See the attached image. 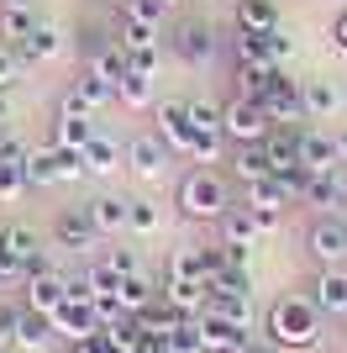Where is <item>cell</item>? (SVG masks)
I'll return each mask as SVG.
<instances>
[{
  "label": "cell",
  "mask_w": 347,
  "mask_h": 353,
  "mask_svg": "<svg viewBox=\"0 0 347 353\" xmlns=\"http://www.w3.org/2000/svg\"><path fill=\"white\" fill-rule=\"evenodd\" d=\"M269 338H274L279 348H316L321 343V306L311 295L284 290L274 306H269Z\"/></svg>",
  "instance_id": "6da1fadb"
},
{
  "label": "cell",
  "mask_w": 347,
  "mask_h": 353,
  "mask_svg": "<svg viewBox=\"0 0 347 353\" xmlns=\"http://www.w3.org/2000/svg\"><path fill=\"white\" fill-rule=\"evenodd\" d=\"M179 211H185L189 221H221V216L231 211V190H227V179H221L211 163L189 169V174L179 179Z\"/></svg>",
  "instance_id": "7a4b0ae2"
},
{
  "label": "cell",
  "mask_w": 347,
  "mask_h": 353,
  "mask_svg": "<svg viewBox=\"0 0 347 353\" xmlns=\"http://www.w3.org/2000/svg\"><path fill=\"white\" fill-rule=\"evenodd\" d=\"M269 132H274V121H269L263 101L231 95V101L221 105V137H227V143H237V148H247V143H269Z\"/></svg>",
  "instance_id": "3957f363"
},
{
  "label": "cell",
  "mask_w": 347,
  "mask_h": 353,
  "mask_svg": "<svg viewBox=\"0 0 347 353\" xmlns=\"http://www.w3.org/2000/svg\"><path fill=\"white\" fill-rule=\"evenodd\" d=\"M305 253L316 259V269H337L347 259V216L321 211V216L311 221V232H305Z\"/></svg>",
  "instance_id": "277c9868"
},
{
  "label": "cell",
  "mask_w": 347,
  "mask_h": 353,
  "mask_svg": "<svg viewBox=\"0 0 347 353\" xmlns=\"http://www.w3.org/2000/svg\"><path fill=\"white\" fill-rule=\"evenodd\" d=\"M263 111H269L274 127H305V121H311V111H305V85L289 79V69H279L269 95H263Z\"/></svg>",
  "instance_id": "5b68a950"
},
{
  "label": "cell",
  "mask_w": 347,
  "mask_h": 353,
  "mask_svg": "<svg viewBox=\"0 0 347 353\" xmlns=\"http://www.w3.org/2000/svg\"><path fill=\"white\" fill-rule=\"evenodd\" d=\"M153 132L169 143V153L195 159V127H189V101H158L153 105Z\"/></svg>",
  "instance_id": "8992f818"
},
{
  "label": "cell",
  "mask_w": 347,
  "mask_h": 353,
  "mask_svg": "<svg viewBox=\"0 0 347 353\" xmlns=\"http://www.w3.org/2000/svg\"><path fill=\"white\" fill-rule=\"evenodd\" d=\"M169 163H174V153H169V143H163L158 132H132L127 137V169L137 179H163Z\"/></svg>",
  "instance_id": "52a82bcc"
},
{
  "label": "cell",
  "mask_w": 347,
  "mask_h": 353,
  "mask_svg": "<svg viewBox=\"0 0 347 353\" xmlns=\"http://www.w3.org/2000/svg\"><path fill=\"white\" fill-rule=\"evenodd\" d=\"M189 127H195V163H216L227 137H221V105L216 101H189Z\"/></svg>",
  "instance_id": "ba28073f"
},
{
  "label": "cell",
  "mask_w": 347,
  "mask_h": 353,
  "mask_svg": "<svg viewBox=\"0 0 347 353\" xmlns=\"http://www.w3.org/2000/svg\"><path fill=\"white\" fill-rule=\"evenodd\" d=\"M95 132H101L95 111H90V105H79L74 95H63V101H58V121H53V143H58V148H85Z\"/></svg>",
  "instance_id": "9c48e42d"
},
{
  "label": "cell",
  "mask_w": 347,
  "mask_h": 353,
  "mask_svg": "<svg viewBox=\"0 0 347 353\" xmlns=\"http://www.w3.org/2000/svg\"><path fill=\"white\" fill-rule=\"evenodd\" d=\"M53 332L63 343H79V338H90V332H101V316H95V301H74V295H63L53 306Z\"/></svg>",
  "instance_id": "30bf717a"
},
{
  "label": "cell",
  "mask_w": 347,
  "mask_h": 353,
  "mask_svg": "<svg viewBox=\"0 0 347 353\" xmlns=\"http://www.w3.org/2000/svg\"><path fill=\"white\" fill-rule=\"evenodd\" d=\"M295 195H300V206H311V211H342L347 201H342V174H311V169H300L295 174Z\"/></svg>",
  "instance_id": "8fae6325"
},
{
  "label": "cell",
  "mask_w": 347,
  "mask_h": 353,
  "mask_svg": "<svg viewBox=\"0 0 347 353\" xmlns=\"http://www.w3.org/2000/svg\"><path fill=\"white\" fill-rule=\"evenodd\" d=\"M174 53H179L189 69H205V63L216 59V32L205 27V21H185V27L174 32Z\"/></svg>",
  "instance_id": "7c38bea8"
},
{
  "label": "cell",
  "mask_w": 347,
  "mask_h": 353,
  "mask_svg": "<svg viewBox=\"0 0 347 353\" xmlns=\"http://www.w3.org/2000/svg\"><path fill=\"white\" fill-rule=\"evenodd\" d=\"M300 163L311 174H332L342 153H337V137L332 132H316V127H300Z\"/></svg>",
  "instance_id": "4fadbf2b"
},
{
  "label": "cell",
  "mask_w": 347,
  "mask_h": 353,
  "mask_svg": "<svg viewBox=\"0 0 347 353\" xmlns=\"http://www.w3.org/2000/svg\"><path fill=\"white\" fill-rule=\"evenodd\" d=\"M85 69L101 74L105 85H121V79H127V53H121V43H116V37H95V43L85 48Z\"/></svg>",
  "instance_id": "5bb4252c"
},
{
  "label": "cell",
  "mask_w": 347,
  "mask_h": 353,
  "mask_svg": "<svg viewBox=\"0 0 347 353\" xmlns=\"http://www.w3.org/2000/svg\"><path fill=\"white\" fill-rule=\"evenodd\" d=\"M311 301L321 306V316H347V269H316V285H311Z\"/></svg>",
  "instance_id": "9a60e30c"
},
{
  "label": "cell",
  "mask_w": 347,
  "mask_h": 353,
  "mask_svg": "<svg viewBox=\"0 0 347 353\" xmlns=\"http://www.w3.org/2000/svg\"><path fill=\"white\" fill-rule=\"evenodd\" d=\"M58 53H63V27H53V21H37L32 37L16 43V59L21 63H53Z\"/></svg>",
  "instance_id": "2e32d148"
},
{
  "label": "cell",
  "mask_w": 347,
  "mask_h": 353,
  "mask_svg": "<svg viewBox=\"0 0 347 353\" xmlns=\"http://www.w3.org/2000/svg\"><path fill=\"white\" fill-rule=\"evenodd\" d=\"M69 295V280L63 274H32V280H21V306H32V311H43V316H53V306Z\"/></svg>",
  "instance_id": "e0dca14e"
},
{
  "label": "cell",
  "mask_w": 347,
  "mask_h": 353,
  "mask_svg": "<svg viewBox=\"0 0 347 353\" xmlns=\"http://www.w3.org/2000/svg\"><path fill=\"white\" fill-rule=\"evenodd\" d=\"M53 237H58V248H69V253H90L101 243V232H95V221H90L85 211H63V216L53 221Z\"/></svg>",
  "instance_id": "ac0fdd59"
},
{
  "label": "cell",
  "mask_w": 347,
  "mask_h": 353,
  "mask_svg": "<svg viewBox=\"0 0 347 353\" xmlns=\"http://www.w3.org/2000/svg\"><path fill=\"white\" fill-rule=\"evenodd\" d=\"M289 201H300V195H295V185L279 179V174H263V179L247 185V211H284Z\"/></svg>",
  "instance_id": "d6986e66"
},
{
  "label": "cell",
  "mask_w": 347,
  "mask_h": 353,
  "mask_svg": "<svg viewBox=\"0 0 347 353\" xmlns=\"http://www.w3.org/2000/svg\"><path fill=\"white\" fill-rule=\"evenodd\" d=\"M127 206H132V201H121V195H95V201L85 206V216L95 221V232H101V237H121V232H127Z\"/></svg>",
  "instance_id": "ffe728a7"
},
{
  "label": "cell",
  "mask_w": 347,
  "mask_h": 353,
  "mask_svg": "<svg viewBox=\"0 0 347 353\" xmlns=\"http://www.w3.org/2000/svg\"><path fill=\"white\" fill-rule=\"evenodd\" d=\"M163 301H169L179 316H200L205 301H211V285L205 280H163Z\"/></svg>",
  "instance_id": "44dd1931"
},
{
  "label": "cell",
  "mask_w": 347,
  "mask_h": 353,
  "mask_svg": "<svg viewBox=\"0 0 347 353\" xmlns=\"http://www.w3.org/2000/svg\"><path fill=\"white\" fill-rule=\"evenodd\" d=\"M200 343H205V353H237L247 343V327L221 322V316H200Z\"/></svg>",
  "instance_id": "7402d4cb"
},
{
  "label": "cell",
  "mask_w": 347,
  "mask_h": 353,
  "mask_svg": "<svg viewBox=\"0 0 347 353\" xmlns=\"http://www.w3.org/2000/svg\"><path fill=\"white\" fill-rule=\"evenodd\" d=\"M79 159H85V174L105 179V174H116V169H121V148H116L105 132H95L85 148H79Z\"/></svg>",
  "instance_id": "603a6c76"
},
{
  "label": "cell",
  "mask_w": 347,
  "mask_h": 353,
  "mask_svg": "<svg viewBox=\"0 0 347 353\" xmlns=\"http://www.w3.org/2000/svg\"><path fill=\"white\" fill-rule=\"evenodd\" d=\"M43 16H37V6H16V0H0V37H6V48H16L21 37H32V27H37Z\"/></svg>",
  "instance_id": "cb8c5ba5"
},
{
  "label": "cell",
  "mask_w": 347,
  "mask_h": 353,
  "mask_svg": "<svg viewBox=\"0 0 347 353\" xmlns=\"http://www.w3.org/2000/svg\"><path fill=\"white\" fill-rule=\"evenodd\" d=\"M216 227H221V243H227V248H253V243H258V221H253V211H247V206H231L227 211V216H221L216 221Z\"/></svg>",
  "instance_id": "d4e9b609"
},
{
  "label": "cell",
  "mask_w": 347,
  "mask_h": 353,
  "mask_svg": "<svg viewBox=\"0 0 347 353\" xmlns=\"http://www.w3.org/2000/svg\"><path fill=\"white\" fill-rule=\"evenodd\" d=\"M200 316H221V322H237L247 327L253 322V295H237V290H211V301H205Z\"/></svg>",
  "instance_id": "484cf974"
},
{
  "label": "cell",
  "mask_w": 347,
  "mask_h": 353,
  "mask_svg": "<svg viewBox=\"0 0 347 353\" xmlns=\"http://www.w3.org/2000/svg\"><path fill=\"white\" fill-rule=\"evenodd\" d=\"M69 95H74V101H79V105H90V111H95V117H101V111H111V105H116V85H105V79H101V74H79V79H74V85H69Z\"/></svg>",
  "instance_id": "4316f807"
},
{
  "label": "cell",
  "mask_w": 347,
  "mask_h": 353,
  "mask_svg": "<svg viewBox=\"0 0 347 353\" xmlns=\"http://www.w3.org/2000/svg\"><path fill=\"white\" fill-rule=\"evenodd\" d=\"M116 295H121V306H127V311H143V306H153V301L163 295V280H153V274L137 269V274H121Z\"/></svg>",
  "instance_id": "83f0119b"
},
{
  "label": "cell",
  "mask_w": 347,
  "mask_h": 353,
  "mask_svg": "<svg viewBox=\"0 0 347 353\" xmlns=\"http://www.w3.org/2000/svg\"><path fill=\"white\" fill-rule=\"evenodd\" d=\"M279 0H237V32H274Z\"/></svg>",
  "instance_id": "f1b7e54d"
},
{
  "label": "cell",
  "mask_w": 347,
  "mask_h": 353,
  "mask_svg": "<svg viewBox=\"0 0 347 353\" xmlns=\"http://www.w3.org/2000/svg\"><path fill=\"white\" fill-rule=\"evenodd\" d=\"M231 59H237V69H279L269 59V48H263V32H237L231 37Z\"/></svg>",
  "instance_id": "f546056e"
},
{
  "label": "cell",
  "mask_w": 347,
  "mask_h": 353,
  "mask_svg": "<svg viewBox=\"0 0 347 353\" xmlns=\"http://www.w3.org/2000/svg\"><path fill=\"white\" fill-rule=\"evenodd\" d=\"M231 174L242 179V185H253V179H263V174H274V163H269V148H263V143L237 148V153H231Z\"/></svg>",
  "instance_id": "4dcf8cb0"
},
{
  "label": "cell",
  "mask_w": 347,
  "mask_h": 353,
  "mask_svg": "<svg viewBox=\"0 0 347 353\" xmlns=\"http://www.w3.org/2000/svg\"><path fill=\"white\" fill-rule=\"evenodd\" d=\"M48 343H53V322H48L43 311L21 306V327H16V348L37 353V348H48Z\"/></svg>",
  "instance_id": "1f68e13d"
},
{
  "label": "cell",
  "mask_w": 347,
  "mask_h": 353,
  "mask_svg": "<svg viewBox=\"0 0 347 353\" xmlns=\"http://www.w3.org/2000/svg\"><path fill=\"white\" fill-rule=\"evenodd\" d=\"M116 101L127 105V111H153V105H158V90H153V79H143V74H127V79L116 85Z\"/></svg>",
  "instance_id": "d6a6232c"
},
{
  "label": "cell",
  "mask_w": 347,
  "mask_h": 353,
  "mask_svg": "<svg viewBox=\"0 0 347 353\" xmlns=\"http://www.w3.org/2000/svg\"><path fill=\"white\" fill-rule=\"evenodd\" d=\"M163 27H153V21H137V16L121 11V32H116V43H121V53H132V48H158Z\"/></svg>",
  "instance_id": "836d02e7"
},
{
  "label": "cell",
  "mask_w": 347,
  "mask_h": 353,
  "mask_svg": "<svg viewBox=\"0 0 347 353\" xmlns=\"http://www.w3.org/2000/svg\"><path fill=\"white\" fill-rule=\"evenodd\" d=\"M337 105H342V90H337L332 79H305V111H311V121L332 117Z\"/></svg>",
  "instance_id": "e575fe53"
},
{
  "label": "cell",
  "mask_w": 347,
  "mask_h": 353,
  "mask_svg": "<svg viewBox=\"0 0 347 353\" xmlns=\"http://www.w3.org/2000/svg\"><path fill=\"white\" fill-rule=\"evenodd\" d=\"M163 280H205V269H200V248H195V243L174 248V253H169V269H163ZM205 285H211V280H205Z\"/></svg>",
  "instance_id": "d590c367"
},
{
  "label": "cell",
  "mask_w": 347,
  "mask_h": 353,
  "mask_svg": "<svg viewBox=\"0 0 347 353\" xmlns=\"http://www.w3.org/2000/svg\"><path fill=\"white\" fill-rule=\"evenodd\" d=\"M127 232L158 237L163 232V206H153V201H132V206H127Z\"/></svg>",
  "instance_id": "8d00e7d4"
},
{
  "label": "cell",
  "mask_w": 347,
  "mask_h": 353,
  "mask_svg": "<svg viewBox=\"0 0 347 353\" xmlns=\"http://www.w3.org/2000/svg\"><path fill=\"white\" fill-rule=\"evenodd\" d=\"M0 243H6V253H11V259H21V269H27V259L37 253V232H32V227H21V221L0 227Z\"/></svg>",
  "instance_id": "74e56055"
},
{
  "label": "cell",
  "mask_w": 347,
  "mask_h": 353,
  "mask_svg": "<svg viewBox=\"0 0 347 353\" xmlns=\"http://www.w3.org/2000/svg\"><path fill=\"white\" fill-rule=\"evenodd\" d=\"M27 190H32V179H27V159H21V163H6V169H0V206H16V201H21Z\"/></svg>",
  "instance_id": "f35d334b"
},
{
  "label": "cell",
  "mask_w": 347,
  "mask_h": 353,
  "mask_svg": "<svg viewBox=\"0 0 347 353\" xmlns=\"http://www.w3.org/2000/svg\"><path fill=\"white\" fill-rule=\"evenodd\" d=\"M279 69H237V95H247V101H263L269 95V85H274Z\"/></svg>",
  "instance_id": "ab89813d"
},
{
  "label": "cell",
  "mask_w": 347,
  "mask_h": 353,
  "mask_svg": "<svg viewBox=\"0 0 347 353\" xmlns=\"http://www.w3.org/2000/svg\"><path fill=\"white\" fill-rule=\"evenodd\" d=\"M169 353H205V343H200V316L179 322V332L169 338Z\"/></svg>",
  "instance_id": "60d3db41"
},
{
  "label": "cell",
  "mask_w": 347,
  "mask_h": 353,
  "mask_svg": "<svg viewBox=\"0 0 347 353\" xmlns=\"http://www.w3.org/2000/svg\"><path fill=\"white\" fill-rule=\"evenodd\" d=\"M211 290H237V295H253V274H247V264H227L216 274V285Z\"/></svg>",
  "instance_id": "b9f144b4"
},
{
  "label": "cell",
  "mask_w": 347,
  "mask_h": 353,
  "mask_svg": "<svg viewBox=\"0 0 347 353\" xmlns=\"http://www.w3.org/2000/svg\"><path fill=\"white\" fill-rule=\"evenodd\" d=\"M263 48H269V59H274L279 69H284V63L295 59V37H289L284 27H274V32H263Z\"/></svg>",
  "instance_id": "7bdbcfd3"
},
{
  "label": "cell",
  "mask_w": 347,
  "mask_h": 353,
  "mask_svg": "<svg viewBox=\"0 0 347 353\" xmlns=\"http://www.w3.org/2000/svg\"><path fill=\"white\" fill-rule=\"evenodd\" d=\"M121 11L137 16V21H153V27H163V21H169V6H163V0H127Z\"/></svg>",
  "instance_id": "ee69618b"
},
{
  "label": "cell",
  "mask_w": 347,
  "mask_h": 353,
  "mask_svg": "<svg viewBox=\"0 0 347 353\" xmlns=\"http://www.w3.org/2000/svg\"><path fill=\"white\" fill-rule=\"evenodd\" d=\"M127 74L153 79V74H158V48H132V53H127Z\"/></svg>",
  "instance_id": "f6af8a7d"
},
{
  "label": "cell",
  "mask_w": 347,
  "mask_h": 353,
  "mask_svg": "<svg viewBox=\"0 0 347 353\" xmlns=\"http://www.w3.org/2000/svg\"><path fill=\"white\" fill-rule=\"evenodd\" d=\"M16 327H21V306L0 301V348H16Z\"/></svg>",
  "instance_id": "bcb514c9"
},
{
  "label": "cell",
  "mask_w": 347,
  "mask_h": 353,
  "mask_svg": "<svg viewBox=\"0 0 347 353\" xmlns=\"http://www.w3.org/2000/svg\"><path fill=\"white\" fill-rule=\"evenodd\" d=\"M200 269H205V280L216 285V274L227 269V243H211V248H200Z\"/></svg>",
  "instance_id": "7dc6e473"
},
{
  "label": "cell",
  "mask_w": 347,
  "mask_h": 353,
  "mask_svg": "<svg viewBox=\"0 0 347 353\" xmlns=\"http://www.w3.org/2000/svg\"><path fill=\"white\" fill-rule=\"evenodd\" d=\"M90 280H95V290H116L121 274L111 269V259H95V264H90Z\"/></svg>",
  "instance_id": "c3c4849f"
},
{
  "label": "cell",
  "mask_w": 347,
  "mask_h": 353,
  "mask_svg": "<svg viewBox=\"0 0 347 353\" xmlns=\"http://www.w3.org/2000/svg\"><path fill=\"white\" fill-rule=\"evenodd\" d=\"M111 269H116V274H137V269H143L137 248H127V243H121V248H111Z\"/></svg>",
  "instance_id": "681fc988"
},
{
  "label": "cell",
  "mask_w": 347,
  "mask_h": 353,
  "mask_svg": "<svg viewBox=\"0 0 347 353\" xmlns=\"http://www.w3.org/2000/svg\"><path fill=\"white\" fill-rule=\"evenodd\" d=\"M74 353H116V343L105 338V332H90V338H79V343H69Z\"/></svg>",
  "instance_id": "f907efd6"
},
{
  "label": "cell",
  "mask_w": 347,
  "mask_h": 353,
  "mask_svg": "<svg viewBox=\"0 0 347 353\" xmlns=\"http://www.w3.org/2000/svg\"><path fill=\"white\" fill-rule=\"evenodd\" d=\"M16 69H21L16 48H0V90H11V85H16Z\"/></svg>",
  "instance_id": "816d5d0a"
},
{
  "label": "cell",
  "mask_w": 347,
  "mask_h": 353,
  "mask_svg": "<svg viewBox=\"0 0 347 353\" xmlns=\"http://www.w3.org/2000/svg\"><path fill=\"white\" fill-rule=\"evenodd\" d=\"M69 295H74V301H95V295H101V290H95V280H90V269L69 280Z\"/></svg>",
  "instance_id": "f5cc1de1"
},
{
  "label": "cell",
  "mask_w": 347,
  "mask_h": 353,
  "mask_svg": "<svg viewBox=\"0 0 347 353\" xmlns=\"http://www.w3.org/2000/svg\"><path fill=\"white\" fill-rule=\"evenodd\" d=\"M253 221H258V232H279V221H284V211H253Z\"/></svg>",
  "instance_id": "db71d44e"
},
{
  "label": "cell",
  "mask_w": 347,
  "mask_h": 353,
  "mask_svg": "<svg viewBox=\"0 0 347 353\" xmlns=\"http://www.w3.org/2000/svg\"><path fill=\"white\" fill-rule=\"evenodd\" d=\"M237 353H284V348H279L274 338H247V343H242Z\"/></svg>",
  "instance_id": "11a10c76"
},
{
  "label": "cell",
  "mask_w": 347,
  "mask_h": 353,
  "mask_svg": "<svg viewBox=\"0 0 347 353\" xmlns=\"http://www.w3.org/2000/svg\"><path fill=\"white\" fill-rule=\"evenodd\" d=\"M332 43H337V48L347 53V6L337 11V21H332Z\"/></svg>",
  "instance_id": "9f6ffc18"
},
{
  "label": "cell",
  "mask_w": 347,
  "mask_h": 353,
  "mask_svg": "<svg viewBox=\"0 0 347 353\" xmlns=\"http://www.w3.org/2000/svg\"><path fill=\"white\" fill-rule=\"evenodd\" d=\"M32 274H53V259H48V253H32L27 259V280Z\"/></svg>",
  "instance_id": "6f0895ef"
},
{
  "label": "cell",
  "mask_w": 347,
  "mask_h": 353,
  "mask_svg": "<svg viewBox=\"0 0 347 353\" xmlns=\"http://www.w3.org/2000/svg\"><path fill=\"white\" fill-rule=\"evenodd\" d=\"M6 121H11V95L0 90V127H6Z\"/></svg>",
  "instance_id": "680465c9"
},
{
  "label": "cell",
  "mask_w": 347,
  "mask_h": 353,
  "mask_svg": "<svg viewBox=\"0 0 347 353\" xmlns=\"http://www.w3.org/2000/svg\"><path fill=\"white\" fill-rule=\"evenodd\" d=\"M337 153H342V159H347V132H337Z\"/></svg>",
  "instance_id": "91938a15"
},
{
  "label": "cell",
  "mask_w": 347,
  "mask_h": 353,
  "mask_svg": "<svg viewBox=\"0 0 347 353\" xmlns=\"http://www.w3.org/2000/svg\"><path fill=\"white\" fill-rule=\"evenodd\" d=\"M342 201H347V174H342Z\"/></svg>",
  "instance_id": "94428289"
},
{
  "label": "cell",
  "mask_w": 347,
  "mask_h": 353,
  "mask_svg": "<svg viewBox=\"0 0 347 353\" xmlns=\"http://www.w3.org/2000/svg\"><path fill=\"white\" fill-rule=\"evenodd\" d=\"M16 6H37V0H16Z\"/></svg>",
  "instance_id": "6125c7cd"
},
{
  "label": "cell",
  "mask_w": 347,
  "mask_h": 353,
  "mask_svg": "<svg viewBox=\"0 0 347 353\" xmlns=\"http://www.w3.org/2000/svg\"><path fill=\"white\" fill-rule=\"evenodd\" d=\"M163 6H169V11H174V6H179V0H163Z\"/></svg>",
  "instance_id": "be15d7a7"
},
{
  "label": "cell",
  "mask_w": 347,
  "mask_h": 353,
  "mask_svg": "<svg viewBox=\"0 0 347 353\" xmlns=\"http://www.w3.org/2000/svg\"><path fill=\"white\" fill-rule=\"evenodd\" d=\"M332 353H347V348H332Z\"/></svg>",
  "instance_id": "e7e4bbea"
}]
</instances>
